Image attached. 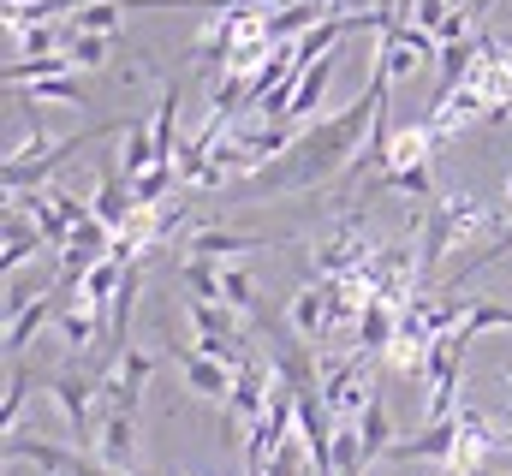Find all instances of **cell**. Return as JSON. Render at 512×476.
<instances>
[{
    "label": "cell",
    "instance_id": "6da1fadb",
    "mask_svg": "<svg viewBox=\"0 0 512 476\" xmlns=\"http://www.w3.org/2000/svg\"><path fill=\"white\" fill-rule=\"evenodd\" d=\"M387 102H393V78L370 66V90H364L346 114H328L322 125H304V131L292 137V149H286V155H274L268 167H256L251 179L227 185V203L292 197V191H322L328 179H340V173L358 161V149L370 143L376 119L387 114Z\"/></svg>",
    "mask_w": 512,
    "mask_h": 476
},
{
    "label": "cell",
    "instance_id": "7a4b0ae2",
    "mask_svg": "<svg viewBox=\"0 0 512 476\" xmlns=\"http://www.w3.org/2000/svg\"><path fill=\"white\" fill-rule=\"evenodd\" d=\"M489 221H495V209H489L483 197H465V191H453V197H435V203L423 209V244H417L423 286H429V280H441L447 256H453V250H459L471 233H483Z\"/></svg>",
    "mask_w": 512,
    "mask_h": 476
},
{
    "label": "cell",
    "instance_id": "3957f363",
    "mask_svg": "<svg viewBox=\"0 0 512 476\" xmlns=\"http://www.w3.org/2000/svg\"><path fill=\"white\" fill-rule=\"evenodd\" d=\"M370 399H376V381H370V357L364 352H352V357H340V363L322 369V405H328L340 423L364 417Z\"/></svg>",
    "mask_w": 512,
    "mask_h": 476
},
{
    "label": "cell",
    "instance_id": "277c9868",
    "mask_svg": "<svg viewBox=\"0 0 512 476\" xmlns=\"http://www.w3.org/2000/svg\"><path fill=\"white\" fill-rule=\"evenodd\" d=\"M387 459H393V465H447V471H453V459H459V411L441 417V423H423V429L399 435V441L387 447Z\"/></svg>",
    "mask_w": 512,
    "mask_h": 476
},
{
    "label": "cell",
    "instance_id": "5b68a950",
    "mask_svg": "<svg viewBox=\"0 0 512 476\" xmlns=\"http://www.w3.org/2000/svg\"><path fill=\"white\" fill-rule=\"evenodd\" d=\"M292 233H239V227H197L185 238V256H209V262H227V256H245V250H292Z\"/></svg>",
    "mask_w": 512,
    "mask_h": 476
},
{
    "label": "cell",
    "instance_id": "8992f818",
    "mask_svg": "<svg viewBox=\"0 0 512 476\" xmlns=\"http://www.w3.org/2000/svg\"><path fill=\"white\" fill-rule=\"evenodd\" d=\"M90 453L120 476H137V411H96V441Z\"/></svg>",
    "mask_w": 512,
    "mask_h": 476
},
{
    "label": "cell",
    "instance_id": "52a82bcc",
    "mask_svg": "<svg viewBox=\"0 0 512 476\" xmlns=\"http://www.w3.org/2000/svg\"><path fill=\"white\" fill-rule=\"evenodd\" d=\"M72 292H78V286H66V280H60V286H48L36 304H24L18 316H6V363H18V357L30 352V340H36V334L60 316V304H66Z\"/></svg>",
    "mask_w": 512,
    "mask_h": 476
},
{
    "label": "cell",
    "instance_id": "ba28073f",
    "mask_svg": "<svg viewBox=\"0 0 512 476\" xmlns=\"http://www.w3.org/2000/svg\"><path fill=\"white\" fill-rule=\"evenodd\" d=\"M6 465H36L42 476H72L84 465L78 447H54L42 435H6Z\"/></svg>",
    "mask_w": 512,
    "mask_h": 476
},
{
    "label": "cell",
    "instance_id": "9c48e42d",
    "mask_svg": "<svg viewBox=\"0 0 512 476\" xmlns=\"http://www.w3.org/2000/svg\"><path fill=\"white\" fill-rule=\"evenodd\" d=\"M393 340H399V304L370 298V304H364V316L352 322V352L387 357V352H393Z\"/></svg>",
    "mask_w": 512,
    "mask_h": 476
},
{
    "label": "cell",
    "instance_id": "30bf717a",
    "mask_svg": "<svg viewBox=\"0 0 512 476\" xmlns=\"http://www.w3.org/2000/svg\"><path fill=\"white\" fill-rule=\"evenodd\" d=\"M179 381L197 393V399H233V369L227 363H215V357H203V352H179Z\"/></svg>",
    "mask_w": 512,
    "mask_h": 476
},
{
    "label": "cell",
    "instance_id": "8fae6325",
    "mask_svg": "<svg viewBox=\"0 0 512 476\" xmlns=\"http://www.w3.org/2000/svg\"><path fill=\"white\" fill-rule=\"evenodd\" d=\"M286 322H292V334H298L304 346H316V340L328 334V286H322V280H310V286H298V298H292V310H286Z\"/></svg>",
    "mask_w": 512,
    "mask_h": 476
},
{
    "label": "cell",
    "instance_id": "7c38bea8",
    "mask_svg": "<svg viewBox=\"0 0 512 476\" xmlns=\"http://www.w3.org/2000/svg\"><path fill=\"white\" fill-rule=\"evenodd\" d=\"M114 161H120V173H126L131 185L155 167V125H149V119H131L126 131H120V155H114Z\"/></svg>",
    "mask_w": 512,
    "mask_h": 476
},
{
    "label": "cell",
    "instance_id": "4fadbf2b",
    "mask_svg": "<svg viewBox=\"0 0 512 476\" xmlns=\"http://www.w3.org/2000/svg\"><path fill=\"white\" fill-rule=\"evenodd\" d=\"M328 84H334V54H322V60H310L304 66V78H298V96H292V114L286 125H304V119L322 108V96H328Z\"/></svg>",
    "mask_w": 512,
    "mask_h": 476
},
{
    "label": "cell",
    "instance_id": "5bb4252c",
    "mask_svg": "<svg viewBox=\"0 0 512 476\" xmlns=\"http://www.w3.org/2000/svg\"><path fill=\"white\" fill-rule=\"evenodd\" d=\"M221 274H227V262H209V256H185V262H179V286H185L197 304H227Z\"/></svg>",
    "mask_w": 512,
    "mask_h": 476
},
{
    "label": "cell",
    "instance_id": "9a60e30c",
    "mask_svg": "<svg viewBox=\"0 0 512 476\" xmlns=\"http://www.w3.org/2000/svg\"><path fill=\"white\" fill-rule=\"evenodd\" d=\"M149 125H155V167H173V173H179V161H173V137H179V84L161 90Z\"/></svg>",
    "mask_w": 512,
    "mask_h": 476
},
{
    "label": "cell",
    "instance_id": "2e32d148",
    "mask_svg": "<svg viewBox=\"0 0 512 476\" xmlns=\"http://www.w3.org/2000/svg\"><path fill=\"white\" fill-rule=\"evenodd\" d=\"M185 316H191V328H197V334H221V340H251V334H245V322H251V316H239L233 304H197V298H191V304H185Z\"/></svg>",
    "mask_w": 512,
    "mask_h": 476
},
{
    "label": "cell",
    "instance_id": "e0dca14e",
    "mask_svg": "<svg viewBox=\"0 0 512 476\" xmlns=\"http://www.w3.org/2000/svg\"><path fill=\"white\" fill-rule=\"evenodd\" d=\"M352 423H358V441H364L370 465H376V459H387V447L399 441V435H393V417H387V399H382V393H376V399H370V411H364V417H352Z\"/></svg>",
    "mask_w": 512,
    "mask_h": 476
},
{
    "label": "cell",
    "instance_id": "ac0fdd59",
    "mask_svg": "<svg viewBox=\"0 0 512 476\" xmlns=\"http://www.w3.org/2000/svg\"><path fill=\"white\" fill-rule=\"evenodd\" d=\"M12 96H18V102H36V108H42V102H66V108H84V84H78L72 72H60V78H36V84H18Z\"/></svg>",
    "mask_w": 512,
    "mask_h": 476
},
{
    "label": "cell",
    "instance_id": "d6986e66",
    "mask_svg": "<svg viewBox=\"0 0 512 476\" xmlns=\"http://www.w3.org/2000/svg\"><path fill=\"white\" fill-rule=\"evenodd\" d=\"M126 0H90V6H78L72 12V30H90V36H120V24H126Z\"/></svg>",
    "mask_w": 512,
    "mask_h": 476
},
{
    "label": "cell",
    "instance_id": "ffe728a7",
    "mask_svg": "<svg viewBox=\"0 0 512 476\" xmlns=\"http://www.w3.org/2000/svg\"><path fill=\"white\" fill-rule=\"evenodd\" d=\"M24 399H30V369H24V357H18V363H6V399H0V423H6V435H18Z\"/></svg>",
    "mask_w": 512,
    "mask_h": 476
},
{
    "label": "cell",
    "instance_id": "44dd1931",
    "mask_svg": "<svg viewBox=\"0 0 512 476\" xmlns=\"http://www.w3.org/2000/svg\"><path fill=\"white\" fill-rule=\"evenodd\" d=\"M72 66L78 72H90V66H108L114 60V36H90V30H72Z\"/></svg>",
    "mask_w": 512,
    "mask_h": 476
},
{
    "label": "cell",
    "instance_id": "7402d4cb",
    "mask_svg": "<svg viewBox=\"0 0 512 476\" xmlns=\"http://www.w3.org/2000/svg\"><path fill=\"white\" fill-rule=\"evenodd\" d=\"M489 328H512V304H495V298H471V316H465V334H489Z\"/></svg>",
    "mask_w": 512,
    "mask_h": 476
},
{
    "label": "cell",
    "instance_id": "603a6c76",
    "mask_svg": "<svg viewBox=\"0 0 512 476\" xmlns=\"http://www.w3.org/2000/svg\"><path fill=\"white\" fill-rule=\"evenodd\" d=\"M393 0H346V12H387Z\"/></svg>",
    "mask_w": 512,
    "mask_h": 476
},
{
    "label": "cell",
    "instance_id": "cb8c5ba5",
    "mask_svg": "<svg viewBox=\"0 0 512 476\" xmlns=\"http://www.w3.org/2000/svg\"><path fill=\"white\" fill-rule=\"evenodd\" d=\"M471 6H477V18H489V12H495L501 0H471Z\"/></svg>",
    "mask_w": 512,
    "mask_h": 476
},
{
    "label": "cell",
    "instance_id": "d4e9b609",
    "mask_svg": "<svg viewBox=\"0 0 512 476\" xmlns=\"http://www.w3.org/2000/svg\"><path fill=\"white\" fill-rule=\"evenodd\" d=\"M471 476H507V471H495V465H477V471H471Z\"/></svg>",
    "mask_w": 512,
    "mask_h": 476
}]
</instances>
